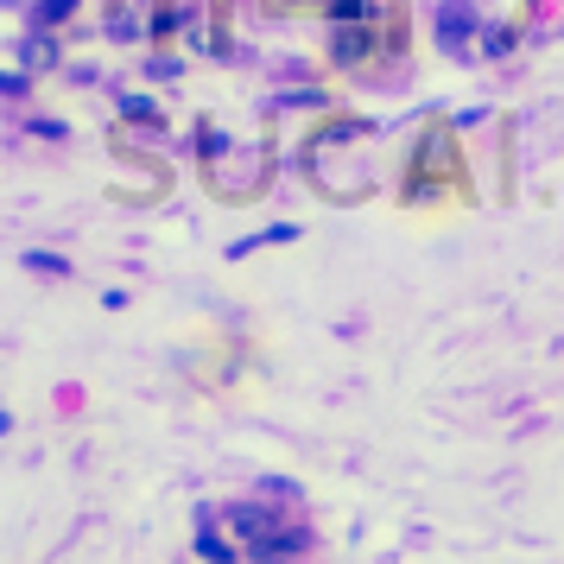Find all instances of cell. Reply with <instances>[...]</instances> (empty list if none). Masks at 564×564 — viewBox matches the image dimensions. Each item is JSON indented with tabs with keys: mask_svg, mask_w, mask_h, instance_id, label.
<instances>
[{
	"mask_svg": "<svg viewBox=\"0 0 564 564\" xmlns=\"http://www.w3.org/2000/svg\"><path fill=\"white\" fill-rule=\"evenodd\" d=\"M223 520H229V533L248 539V545H254V539H267V533H280V513L260 508V501H241V508H229Z\"/></svg>",
	"mask_w": 564,
	"mask_h": 564,
	"instance_id": "1",
	"label": "cell"
},
{
	"mask_svg": "<svg viewBox=\"0 0 564 564\" xmlns=\"http://www.w3.org/2000/svg\"><path fill=\"white\" fill-rule=\"evenodd\" d=\"M469 32H476L469 7H463V0H451V7L437 13V39H444V52H463V45H469Z\"/></svg>",
	"mask_w": 564,
	"mask_h": 564,
	"instance_id": "2",
	"label": "cell"
},
{
	"mask_svg": "<svg viewBox=\"0 0 564 564\" xmlns=\"http://www.w3.org/2000/svg\"><path fill=\"white\" fill-rule=\"evenodd\" d=\"M299 545H305V533H299V527H280V533L254 539V545H248V558H267V564H280V558H292Z\"/></svg>",
	"mask_w": 564,
	"mask_h": 564,
	"instance_id": "3",
	"label": "cell"
},
{
	"mask_svg": "<svg viewBox=\"0 0 564 564\" xmlns=\"http://www.w3.org/2000/svg\"><path fill=\"white\" fill-rule=\"evenodd\" d=\"M368 45H375V39H368V26H343V32H336V64H361V57H368Z\"/></svg>",
	"mask_w": 564,
	"mask_h": 564,
	"instance_id": "4",
	"label": "cell"
},
{
	"mask_svg": "<svg viewBox=\"0 0 564 564\" xmlns=\"http://www.w3.org/2000/svg\"><path fill=\"white\" fill-rule=\"evenodd\" d=\"M197 552H204V558H216V564H229V558H235V545L216 533V527H209V513L197 520Z\"/></svg>",
	"mask_w": 564,
	"mask_h": 564,
	"instance_id": "5",
	"label": "cell"
},
{
	"mask_svg": "<svg viewBox=\"0 0 564 564\" xmlns=\"http://www.w3.org/2000/svg\"><path fill=\"white\" fill-rule=\"evenodd\" d=\"M330 20H343V26H361V20H368V0H330Z\"/></svg>",
	"mask_w": 564,
	"mask_h": 564,
	"instance_id": "6",
	"label": "cell"
},
{
	"mask_svg": "<svg viewBox=\"0 0 564 564\" xmlns=\"http://www.w3.org/2000/svg\"><path fill=\"white\" fill-rule=\"evenodd\" d=\"M70 13H77V0H39V20H45V26L70 20Z\"/></svg>",
	"mask_w": 564,
	"mask_h": 564,
	"instance_id": "7",
	"label": "cell"
},
{
	"mask_svg": "<svg viewBox=\"0 0 564 564\" xmlns=\"http://www.w3.org/2000/svg\"><path fill=\"white\" fill-rule=\"evenodd\" d=\"M121 115H128V121H159V108L140 102V96H121Z\"/></svg>",
	"mask_w": 564,
	"mask_h": 564,
	"instance_id": "8",
	"label": "cell"
},
{
	"mask_svg": "<svg viewBox=\"0 0 564 564\" xmlns=\"http://www.w3.org/2000/svg\"><path fill=\"white\" fill-rule=\"evenodd\" d=\"M26 64H57V45H52V39H32V45H26Z\"/></svg>",
	"mask_w": 564,
	"mask_h": 564,
	"instance_id": "9",
	"label": "cell"
},
{
	"mask_svg": "<svg viewBox=\"0 0 564 564\" xmlns=\"http://www.w3.org/2000/svg\"><path fill=\"white\" fill-rule=\"evenodd\" d=\"M482 45H488V52H495V57H501V52H508V45H513V32H508V26H495V32H482Z\"/></svg>",
	"mask_w": 564,
	"mask_h": 564,
	"instance_id": "10",
	"label": "cell"
},
{
	"mask_svg": "<svg viewBox=\"0 0 564 564\" xmlns=\"http://www.w3.org/2000/svg\"><path fill=\"white\" fill-rule=\"evenodd\" d=\"M0 96H26V77L20 70H0Z\"/></svg>",
	"mask_w": 564,
	"mask_h": 564,
	"instance_id": "11",
	"label": "cell"
}]
</instances>
